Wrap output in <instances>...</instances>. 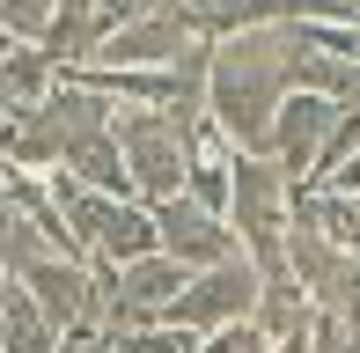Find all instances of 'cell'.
I'll list each match as a JSON object with an SVG mask.
<instances>
[{"label": "cell", "mask_w": 360, "mask_h": 353, "mask_svg": "<svg viewBox=\"0 0 360 353\" xmlns=\"http://www.w3.org/2000/svg\"><path fill=\"white\" fill-rule=\"evenodd\" d=\"M287 44H294V23H257L236 37H214V52H206V110L236 148L265 155L272 110L287 96Z\"/></svg>", "instance_id": "1"}, {"label": "cell", "mask_w": 360, "mask_h": 353, "mask_svg": "<svg viewBox=\"0 0 360 353\" xmlns=\"http://www.w3.org/2000/svg\"><path fill=\"white\" fill-rule=\"evenodd\" d=\"M228 221H236V243L257 272L287 265V221H294V176L257 148L228 155Z\"/></svg>", "instance_id": "2"}, {"label": "cell", "mask_w": 360, "mask_h": 353, "mask_svg": "<svg viewBox=\"0 0 360 353\" xmlns=\"http://www.w3.org/2000/svg\"><path fill=\"white\" fill-rule=\"evenodd\" d=\"M110 133H118V148H125V169H133V191H140V199H169V191H184L191 140H184V125H176L162 103H118V110H110Z\"/></svg>", "instance_id": "3"}, {"label": "cell", "mask_w": 360, "mask_h": 353, "mask_svg": "<svg viewBox=\"0 0 360 353\" xmlns=\"http://www.w3.org/2000/svg\"><path fill=\"white\" fill-rule=\"evenodd\" d=\"M103 258H67V250H44L37 265H22L15 280L37 295V309L52 316V331H74V324H103Z\"/></svg>", "instance_id": "4"}, {"label": "cell", "mask_w": 360, "mask_h": 353, "mask_svg": "<svg viewBox=\"0 0 360 353\" xmlns=\"http://www.w3.org/2000/svg\"><path fill=\"white\" fill-rule=\"evenodd\" d=\"M250 309H257V265L236 250V258H221V265H199L184 287H176V302H169L162 316H169V324H184L191 339H199V331L236 324V316H250Z\"/></svg>", "instance_id": "5"}, {"label": "cell", "mask_w": 360, "mask_h": 353, "mask_svg": "<svg viewBox=\"0 0 360 353\" xmlns=\"http://www.w3.org/2000/svg\"><path fill=\"white\" fill-rule=\"evenodd\" d=\"M147 214H155V250H169L176 265H221V258H236V221L214 214V206H199L191 191H169V199H147Z\"/></svg>", "instance_id": "6"}, {"label": "cell", "mask_w": 360, "mask_h": 353, "mask_svg": "<svg viewBox=\"0 0 360 353\" xmlns=\"http://www.w3.org/2000/svg\"><path fill=\"white\" fill-rule=\"evenodd\" d=\"M191 44H206V37H191L169 8H147V15H133V23H110L89 59L96 67H169V59L191 52Z\"/></svg>", "instance_id": "7"}, {"label": "cell", "mask_w": 360, "mask_h": 353, "mask_svg": "<svg viewBox=\"0 0 360 353\" xmlns=\"http://www.w3.org/2000/svg\"><path fill=\"white\" fill-rule=\"evenodd\" d=\"M331 96H316V89H287L280 96V110H272V133H265V155L280 162L294 184L309 176V162H316V148H323V125H331Z\"/></svg>", "instance_id": "8"}, {"label": "cell", "mask_w": 360, "mask_h": 353, "mask_svg": "<svg viewBox=\"0 0 360 353\" xmlns=\"http://www.w3.org/2000/svg\"><path fill=\"white\" fill-rule=\"evenodd\" d=\"M52 339H59L52 316H44L37 295L8 272V287H0V353H52Z\"/></svg>", "instance_id": "9"}, {"label": "cell", "mask_w": 360, "mask_h": 353, "mask_svg": "<svg viewBox=\"0 0 360 353\" xmlns=\"http://www.w3.org/2000/svg\"><path fill=\"white\" fill-rule=\"evenodd\" d=\"M52 74H59V59L44 52V44H15V52L0 59V118H15L22 103H37V96L52 89Z\"/></svg>", "instance_id": "10"}, {"label": "cell", "mask_w": 360, "mask_h": 353, "mask_svg": "<svg viewBox=\"0 0 360 353\" xmlns=\"http://www.w3.org/2000/svg\"><path fill=\"white\" fill-rule=\"evenodd\" d=\"M360 148V103H338L331 110V125H323V148H316V162H309L302 184H331L338 169H346V155Z\"/></svg>", "instance_id": "11"}, {"label": "cell", "mask_w": 360, "mask_h": 353, "mask_svg": "<svg viewBox=\"0 0 360 353\" xmlns=\"http://www.w3.org/2000/svg\"><path fill=\"white\" fill-rule=\"evenodd\" d=\"M110 353H191V331L169 324V316H140V324L110 331Z\"/></svg>", "instance_id": "12"}, {"label": "cell", "mask_w": 360, "mask_h": 353, "mask_svg": "<svg viewBox=\"0 0 360 353\" xmlns=\"http://www.w3.org/2000/svg\"><path fill=\"white\" fill-rule=\"evenodd\" d=\"M191 353H272V331L257 316H236V324H214L191 339Z\"/></svg>", "instance_id": "13"}, {"label": "cell", "mask_w": 360, "mask_h": 353, "mask_svg": "<svg viewBox=\"0 0 360 353\" xmlns=\"http://www.w3.org/2000/svg\"><path fill=\"white\" fill-rule=\"evenodd\" d=\"M184 191L199 206H214V214H228V155H191L184 162Z\"/></svg>", "instance_id": "14"}, {"label": "cell", "mask_w": 360, "mask_h": 353, "mask_svg": "<svg viewBox=\"0 0 360 353\" xmlns=\"http://www.w3.org/2000/svg\"><path fill=\"white\" fill-rule=\"evenodd\" d=\"M0 23H8L22 44H37L44 23H52V0H0Z\"/></svg>", "instance_id": "15"}, {"label": "cell", "mask_w": 360, "mask_h": 353, "mask_svg": "<svg viewBox=\"0 0 360 353\" xmlns=\"http://www.w3.org/2000/svg\"><path fill=\"white\" fill-rule=\"evenodd\" d=\"M52 353H110V324H74V331H59Z\"/></svg>", "instance_id": "16"}, {"label": "cell", "mask_w": 360, "mask_h": 353, "mask_svg": "<svg viewBox=\"0 0 360 353\" xmlns=\"http://www.w3.org/2000/svg\"><path fill=\"white\" fill-rule=\"evenodd\" d=\"M331 184H338V191H360V148L346 155V169H338V176H331Z\"/></svg>", "instance_id": "17"}, {"label": "cell", "mask_w": 360, "mask_h": 353, "mask_svg": "<svg viewBox=\"0 0 360 353\" xmlns=\"http://www.w3.org/2000/svg\"><path fill=\"white\" fill-rule=\"evenodd\" d=\"M346 243L360 250V191H353V221H346Z\"/></svg>", "instance_id": "18"}, {"label": "cell", "mask_w": 360, "mask_h": 353, "mask_svg": "<svg viewBox=\"0 0 360 353\" xmlns=\"http://www.w3.org/2000/svg\"><path fill=\"white\" fill-rule=\"evenodd\" d=\"M15 44H22V37H15V30H8V23H0V59H8V52H15Z\"/></svg>", "instance_id": "19"}]
</instances>
